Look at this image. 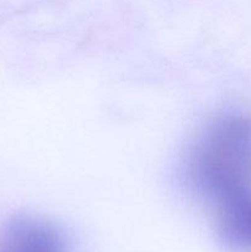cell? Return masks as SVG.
<instances>
[{
  "label": "cell",
  "instance_id": "1",
  "mask_svg": "<svg viewBox=\"0 0 251 252\" xmlns=\"http://www.w3.org/2000/svg\"><path fill=\"white\" fill-rule=\"evenodd\" d=\"M194 189L219 206L251 193V120L225 116L212 123L188 160Z\"/></svg>",
  "mask_w": 251,
  "mask_h": 252
},
{
  "label": "cell",
  "instance_id": "3",
  "mask_svg": "<svg viewBox=\"0 0 251 252\" xmlns=\"http://www.w3.org/2000/svg\"><path fill=\"white\" fill-rule=\"evenodd\" d=\"M219 233L229 245L251 250V193L217 206Z\"/></svg>",
  "mask_w": 251,
  "mask_h": 252
},
{
  "label": "cell",
  "instance_id": "2",
  "mask_svg": "<svg viewBox=\"0 0 251 252\" xmlns=\"http://www.w3.org/2000/svg\"><path fill=\"white\" fill-rule=\"evenodd\" d=\"M0 252H69V248L53 224L33 217H19L2 230Z\"/></svg>",
  "mask_w": 251,
  "mask_h": 252
}]
</instances>
